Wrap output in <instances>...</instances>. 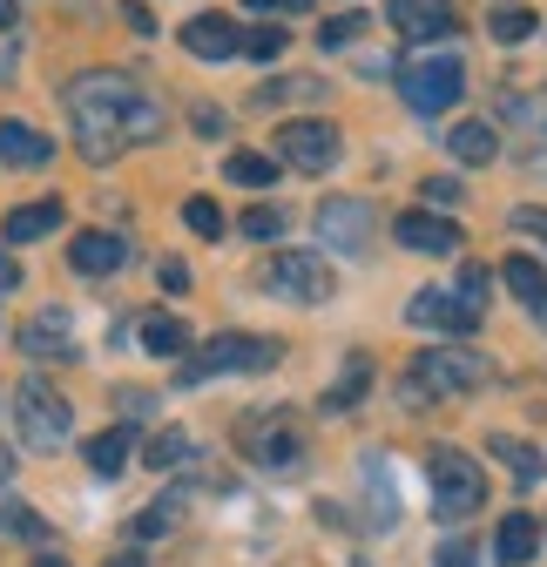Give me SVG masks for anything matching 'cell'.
<instances>
[{
  "instance_id": "1",
  "label": "cell",
  "mask_w": 547,
  "mask_h": 567,
  "mask_svg": "<svg viewBox=\"0 0 547 567\" xmlns=\"http://www.w3.org/2000/svg\"><path fill=\"white\" fill-rule=\"evenodd\" d=\"M61 102H68V122H75L82 163H115L122 150L156 142L169 128L163 102L149 89H135L128 75H115V68H89V75H75L61 89Z\"/></svg>"
},
{
  "instance_id": "2",
  "label": "cell",
  "mask_w": 547,
  "mask_h": 567,
  "mask_svg": "<svg viewBox=\"0 0 547 567\" xmlns=\"http://www.w3.org/2000/svg\"><path fill=\"white\" fill-rule=\"evenodd\" d=\"M487 379H494L487 351H473V344H433V351H420V359L405 365L399 399L405 405H440V399H460V392H481Z\"/></svg>"
},
{
  "instance_id": "3",
  "label": "cell",
  "mask_w": 547,
  "mask_h": 567,
  "mask_svg": "<svg viewBox=\"0 0 547 567\" xmlns=\"http://www.w3.org/2000/svg\"><path fill=\"white\" fill-rule=\"evenodd\" d=\"M399 95H405V109H413V115H446V109L466 95V61H460L453 48L413 54V61L399 68Z\"/></svg>"
},
{
  "instance_id": "4",
  "label": "cell",
  "mask_w": 547,
  "mask_h": 567,
  "mask_svg": "<svg viewBox=\"0 0 547 567\" xmlns=\"http://www.w3.org/2000/svg\"><path fill=\"white\" fill-rule=\"evenodd\" d=\"M426 480H433V514L446 527H460V520H473L487 507V473L473 466L460 446H433L426 453Z\"/></svg>"
},
{
  "instance_id": "5",
  "label": "cell",
  "mask_w": 547,
  "mask_h": 567,
  "mask_svg": "<svg viewBox=\"0 0 547 567\" xmlns=\"http://www.w3.org/2000/svg\"><path fill=\"white\" fill-rule=\"evenodd\" d=\"M237 440H244L250 466H264V473H291V466H305V433H298V412H291V405H264V412H250V419L237 425Z\"/></svg>"
},
{
  "instance_id": "6",
  "label": "cell",
  "mask_w": 547,
  "mask_h": 567,
  "mask_svg": "<svg viewBox=\"0 0 547 567\" xmlns=\"http://www.w3.org/2000/svg\"><path fill=\"white\" fill-rule=\"evenodd\" d=\"M285 359L278 338H257V331H224L196 351V359L183 365V385H203V379H224V372H270Z\"/></svg>"
},
{
  "instance_id": "7",
  "label": "cell",
  "mask_w": 547,
  "mask_h": 567,
  "mask_svg": "<svg viewBox=\"0 0 547 567\" xmlns=\"http://www.w3.org/2000/svg\"><path fill=\"white\" fill-rule=\"evenodd\" d=\"M14 433L34 453H54V446H68V433H75V412H68V399L48 379H21L14 385Z\"/></svg>"
},
{
  "instance_id": "8",
  "label": "cell",
  "mask_w": 547,
  "mask_h": 567,
  "mask_svg": "<svg viewBox=\"0 0 547 567\" xmlns=\"http://www.w3.org/2000/svg\"><path fill=\"white\" fill-rule=\"evenodd\" d=\"M264 291H278L285 305H331L338 298V270L318 250H270Z\"/></svg>"
},
{
  "instance_id": "9",
  "label": "cell",
  "mask_w": 547,
  "mask_h": 567,
  "mask_svg": "<svg viewBox=\"0 0 547 567\" xmlns=\"http://www.w3.org/2000/svg\"><path fill=\"white\" fill-rule=\"evenodd\" d=\"M372 230H379V217H372L365 196H324L318 203V244L324 250L359 257V250H372Z\"/></svg>"
},
{
  "instance_id": "10",
  "label": "cell",
  "mask_w": 547,
  "mask_h": 567,
  "mask_svg": "<svg viewBox=\"0 0 547 567\" xmlns=\"http://www.w3.org/2000/svg\"><path fill=\"white\" fill-rule=\"evenodd\" d=\"M338 156H345V135H338L331 122H285V128H278V163H285V169L324 176Z\"/></svg>"
},
{
  "instance_id": "11",
  "label": "cell",
  "mask_w": 547,
  "mask_h": 567,
  "mask_svg": "<svg viewBox=\"0 0 547 567\" xmlns=\"http://www.w3.org/2000/svg\"><path fill=\"white\" fill-rule=\"evenodd\" d=\"M14 344L28 351L34 365H68V359H75V318H68V305H41V311L14 331Z\"/></svg>"
},
{
  "instance_id": "12",
  "label": "cell",
  "mask_w": 547,
  "mask_h": 567,
  "mask_svg": "<svg viewBox=\"0 0 547 567\" xmlns=\"http://www.w3.org/2000/svg\"><path fill=\"white\" fill-rule=\"evenodd\" d=\"M392 230H399V244L413 257H460L466 250V230L453 217H440V209H405Z\"/></svg>"
},
{
  "instance_id": "13",
  "label": "cell",
  "mask_w": 547,
  "mask_h": 567,
  "mask_svg": "<svg viewBox=\"0 0 547 567\" xmlns=\"http://www.w3.org/2000/svg\"><path fill=\"white\" fill-rule=\"evenodd\" d=\"M385 21H392L405 41H426V48L460 34V21H453L446 0H385Z\"/></svg>"
},
{
  "instance_id": "14",
  "label": "cell",
  "mask_w": 547,
  "mask_h": 567,
  "mask_svg": "<svg viewBox=\"0 0 547 567\" xmlns=\"http://www.w3.org/2000/svg\"><path fill=\"white\" fill-rule=\"evenodd\" d=\"M405 324H420V331H453V338H466L473 324H481V311H473V305H460L453 291H440V284H433V291H413V298H405Z\"/></svg>"
},
{
  "instance_id": "15",
  "label": "cell",
  "mask_w": 547,
  "mask_h": 567,
  "mask_svg": "<svg viewBox=\"0 0 547 567\" xmlns=\"http://www.w3.org/2000/svg\"><path fill=\"white\" fill-rule=\"evenodd\" d=\"M494 115L514 128L520 150H540V142H547V89H500Z\"/></svg>"
},
{
  "instance_id": "16",
  "label": "cell",
  "mask_w": 547,
  "mask_h": 567,
  "mask_svg": "<svg viewBox=\"0 0 547 567\" xmlns=\"http://www.w3.org/2000/svg\"><path fill=\"white\" fill-rule=\"evenodd\" d=\"M183 48L196 61H230V54H244V28L230 14H196V21H183Z\"/></svg>"
},
{
  "instance_id": "17",
  "label": "cell",
  "mask_w": 547,
  "mask_h": 567,
  "mask_svg": "<svg viewBox=\"0 0 547 567\" xmlns=\"http://www.w3.org/2000/svg\"><path fill=\"white\" fill-rule=\"evenodd\" d=\"M68 264H75L82 277H115L128 264V244L115 230H82L75 244H68Z\"/></svg>"
},
{
  "instance_id": "18",
  "label": "cell",
  "mask_w": 547,
  "mask_h": 567,
  "mask_svg": "<svg viewBox=\"0 0 547 567\" xmlns=\"http://www.w3.org/2000/svg\"><path fill=\"white\" fill-rule=\"evenodd\" d=\"M500 284L514 291V305H520L527 318H540V324H547V270H540V264H534L527 250H514V257H507Z\"/></svg>"
},
{
  "instance_id": "19",
  "label": "cell",
  "mask_w": 547,
  "mask_h": 567,
  "mask_svg": "<svg viewBox=\"0 0 547 567\" xmlns=\"http://www.w3.org/2000/svg\"><path fill=\"white\" fill-rule=\"evenodd\" d=\"M446 156L466 163V169L500 163V135H494V122H453V128H446Z\"/></svg>"
},
{
  "instance_id": "20",
  "label": "cell",
  "mask_w": 547,
  "mask_h": 567,
  "mask_svg": "<svg viewBox=\"0 0 547 567\" xmlns=\"http://www.w3.org/2000/svg\"><path fill=\"white\" fill-rule=\"evenodd\" d=\"M54 156V142L41 135V128H28V122H0V163L8 169H41Z\"/></svg>"
},
{
  "instance_id": "21",
  "label": "cell",
  "mask_w": 547,
  "mask_h": 567,
  "mask_svg": "<svg viewBox=\"0 0 547 567\" xmlns=\"http://www.w3.org/2000/svg\"><path fill=\"white\" fill-rule=\"evenodd\" d=\"M534 554H540V520L534 514H507L500 534H494V560L500 567H527Z\"/></svg>"
},
{
  "instance_id": "22",
  "label": "cell",
  "mask_w": 547,
  "mask_h": 567,
  "mask_svg": "<svg viewBox=\"0 0 547 567\" xmlns=\"http://www.w3.org/2000/svg\"><path fill=\"white\" fill-rule=\"evenodd\" d=\"M48 230H61V196L21 203V209H8V224H0V237H8V244H34V237H48Z\"/></svg>"
},
{
  "instance_id": "23",
  "label": "cell",
  "mask_w": 547,
  "mask_h": 567,
  "mask_svg": "<svg viewBox=\"0 0 547 567\" xmlns=\"http://www.w3.org/2000/svg\"><path fill=\"white\" fill-rule=\"evenodd\" d=\"M487 34H494L500 48H520V41H534V34H540V14L527 8V0H500V8L487 14Z\"/></svg>"
},
{
  "instance_id": "24",
  "label": "cell",
  "mask_w": 547,
  "mask_h": 567,
  "mask_svg": "<svg viewBox=\"0 0 547 567\" xmlns=\"http://www.w3.org/2000/svg\"><path fill=\"white\" fill-rule=\"evenodd\" d=\"M487 453H494V460H500V466L514 473V486H520V493H527V486H534V480L547 473V460H540V453H534L527 440H507V433H494V440H487Z\"/></svg>"
},
{
  "instance_id": "25",
  "label": "cell",
  "mask_w": 547,
  "mask_h": 567,
  "mask_svg": "<svg viewBox=\"0 0 547 567\" xmlns=\"http://www.w3.org/2000/svg\"><path fill=\"white\" fill-rule=\"evenodd\" d=\"M143 351H156V359H183V351H189V324L169 318V311H149L143 318Z\"/></svg>"
},
{
  "instance_id": "26",
  "label": "cell",
  "mask_w": 547,
  "mask_h": 567,
  "mask_svg": "<svg viewBox=\"0 0 547 567\" xmlns=\"http://www.w3.org/2000/svg\"><path fill=\"white\" fill-rule=\"evenodd\" d=\"M128 453H135V433H128V425H109V433L89 440V466H95L102 480H115V473L128 466Z\"/></svg>"
},
{
  "instance_id": "27",
  "label": "cell",
  "mask_w": 547,
  "mask_h": 567,
  "mask_svg": "<svg viewBox=\"0 0 547 567\" xmlns=\"http://www.w3.org/2000/svg\"><path fill=\"white\" fill-rule=\"evenodd\" d=\"M365 385H372V359H365V351H352L345 372H338V385L324 392V412H352V405L365 399Z\"/></svg>"
},
{
  "instance_id": "28",
  "label": "cell",
  "mask_w": 547,
  "mask_h": 567,
  "mask_svg": "<svg viewBox=\"0 0 547 567\" xmlns=\"http://www.w3.org/2000/svg\"><path fill=\"white\" fill-rule=\"evenodd\" d=\"M278 156H257V150H237L230 163H224V176L237 183V189H270V183H278Z\"/></svg>"
},
{
  "instance_id": "29",
  "label": "cell",
  "mask_w": 547,
  "mask_h": 567,
  "mask_svg": "<svg viewBox=\"0 0 547 567\" xmlns=\"http://www.w3.org/2000/svg\"><path fill=\"white\" fill-rule=\"evenodd\" d=\"M331 89L318 75H291V82H264L257 89V109H285V102H324Z\"/></svg>"
},
{
  "instance_id": "30",
  "label": "cell",
  "mask_w": 547,
  "mask_h": 567,
  "mask_svg": "<svg viewBox=\"0 0 547 567\" xmlns=\"http://www.w3.org/2000/svg\"><path fill=\"white\" fill-rule=\"evenodd\" d=\"M196 453V440L189 433H176V425H169V433H156L149 446H143V466H156V473H169V466H183Z\"/></svg>"
},
{
  "instance_id": "31",
  "label": "cell",
  "mask_w": 547,
  "mask_h": 567,
  "mask_svg": "<svg viewBox=\"0 0 547 567\" xmlns=\"http://www.w3.org/2000/svg\"><path fill=\"white\" fill-rule=\"evenodd\" d=\"M285 224H291V217H285L278 203H257V209H244V237H250V244H270V237H285Z\"/></svg>"
},
{
  "instance_id": "32",
  "label": "cell",
  "mask_w": 547,
  "mask_h": 567,
  "mask_svg": "<svg viewBox=\"0 0 547 567\" xmlns=\"http://www.w3.org/2000/svg\"><path fill=\"white\" fill-rule=\"evenodd\" d=\"M176 514H183V501H156V507H143V514L128 520V534H135V540H156V534L176 527Z\"/></svg>"
},
{
  "instance_id": "33",
  "label": "cell",
  "mask_w": 547,
  "mask_h": 567,
  "mask_svg": "<svg viewBox=\"0 0 547 567\" xmlns=\"http://www.w3.org/2000/svg\"><path fill=\"white\" fill-rule=\"evenodd\" d=\"M183 224H189L196 237H224V209H217L210 196H189V203H183Z\"/></svg>"
},
{
  "instance_id": "34",
  "label": "cell",
  "mask_w": 547,
  "mask_h": 567,
  "mask_svg": "<svg viewBox=\"0 0 547 567\" xmlns=\"http://www.w3.org/2000/svg\"><path fill=\"white\" fill-rule=\"evenodd\" d=\"M365 34V14H331L324 28H318V48H352Z\"/></svg>"
},
{
  "instance_id": "35",
  "label": "cell",
  "mask_w": 547,
  "mask_h": 567,
  "mask_svg": "<svg viewBox=\"0 0 547 567\" xmlns=\"http://www.w3.org/2000/svg\"><path fill=\"white\" fill-rule=\"evenodd\" d=\"M453 298L473 305V311H487V270H481V264H466V270L453 277Z\"/></svg>"
},
{
  "instance_id": "36",
  "label": "cell",
  "mask_w": 547,
  "mask_h": 567,
  "mask_svg": "<svg viewBox=\"0 0 547 567\" xmlns=\"http://www.w3.org/2000/svg\"><path fill=\"white\" fill-rule=\"evenodd\" d=\"M285 41H291V34H285L278 21H270V28H250V34H244V54H257V61H278V54H285Z\"/></svg>"
},
{
  "instance_id": "37",
  "label": "cell",
  "mask_w": 547,
  "mask_h": 567,
  "mask_svg": "<svg viewBox=\"0 0 547 567\" xmlns=\"http://www.w3.org/2000/svg\"><path fill=\"white\" fill-rule=\"evenodd\" d=\"M0 527L21 534V540H48V520H41L34 507H0Z\"/></svg>"
},
{
  "instance_id": "38",
  "label": "cell",
  "mask_w": 547,
  "mask_h": 567,
  "mask_svg": "<svg viewBox=\"0 0 547 567\" xmlns=\"http://www.w3.org/2000/svg\"><path fill=\"white\" fill-rule=\"evenodd\" d=\"M433 567H481V547H473V534H453V540H440Z\"/></svg>"
},
{
  "instance_id": "39",
  "label": "cell",
  "mask_w": 547,
  "mask_h": 567,
  "mask_svg": "<svg viewBox=\"0 0 547 567\" xmlns=\"http://www.w3.org/2000/svg\"><path fill=\"white\" fill-rule=\"evenodd\" d=\"M420 196H426V203H433V209H440V217H446V209H453V203H460V196H466V189H460V183H453V176H426V183H420Z\"/></svg>"
},
{
  "instance_id": "40",
  "label": "cell",
  "mask_w": 547,
  "mask_h": 567,
  "mask_svg": "<svg viewBox=\"0 0 547 567\" xmlns=\"http://www.w3.org/2000/svg\"><path fill=\"white\" fill-rule=\"evenodd\" d=\"M507 224H514V237H540V244H547V209H540V203H520Z\"/></svg>"
},
{
  "instance_id": "41",
  "label": "cell",
  "mask_w": 547,
  "mask_h": 567,
  "mask_svg": "<svg viewBox=\"0 0 547 567\" xmlns=\"http://www.w3.org/2000/svg\"><path fill=\"white\" fill-rule=\"evenodd\" d=\"M122 14H128V28H135V34H156V14L143 8V0H128V8H122Z\"/></svg>"
},
{
  "instance_id": "42",
  "label": "cell",
  "mask_w": 547,
  "mask_h": 567,
  "mask_svg": "<svg viewBox=\"0 0 547 567\" xmlns=\"http://www.w3.org/2000/svg\"><path fill=\"white\" fill-rule=\"evenodd\" d=\"M520 169H527V176H540V183H547V142H540V150H520Z\"/></svg>"
},
{
  "instance_id": "43",
  "label": "cell",
  "mask_w": 547,
  "mask_h": 567,
  "mask_svg": "<svg viewBox=\"0 0 547 567\" xmlns=\"http://www.w3.org/2000/svg\"><path fill=\"white\" fill-rule=\"evenodd\" d=\"M21 284V264H14V250H0V291H14Z\"/></svg>"
},
{
  "instance_id": "44",
  "label": "cell",
  "mask_w": 547,
  "mask_h": 567,
  "mask_svg": "<svg viewBox=\"0 0 547 567\" xmlns=\"http://www.w3.org/2000/svg\"><path fill=\"white\" fill-rule=\"evenodd\" d=\"M244 8H257V14H291V8H305V0H244Z\"/></svg>"
},
{
  "instance_id": "45",
  "label": "cell",
  "mask_w": 547,
  "mask_h": 567,
  "mask_svg": "<svg viewBox=\"0 0 547 567\" xmlns=\"http://www.w3.org/2000/svg\"><path fill=\"white\" fill-rule=\"evenodd\" d=\"M163 291H189V270L183 264H163Z\"/></svg>"
},
{
  "instance_id": "46",
  "label": "cell",
  "mask_w": 547,
  "mask_h": 567,
  "mask_svg": "<svg viewBox=\"0 0 547 567\" xmlns=\"http://www.w3.org/2000/svg\"><path fill=\"white\" fill-rule=\"evenodd\" d=\"M14 21H21V0H0V34H8Z\"/></svg>"
},
{
  "instance_id": "47",
  "label": "cell",
  "mask_w": 547,
  "mask_h": 567,
  "mask_svg": "<svg viewBox=\"0 0 547 567\" xmlns=\"http://www.w3.org/2000/svg\"><path fill=\"white\" fill-rule=\"evenodd\" d=\"M8 473H14V453H8V446H0V480H8Z\"/></svg>"
},
{
  "instance_id": "48",
  "label": "cell",
  "mask_w": 547,
  "mask_h": 567,
  "mask_svg": "<svg viewBox=\"0 0 547 567\" xmlns=\"http://www.w3.org/2000/svg\"><path fill=\"white\" fill-rule=\"evenodd\" d=\"M109 567H143V560H135V554H115V560H109Z\"/></svg>"
},
{
  "instance_id": "49",
  "label": "cell",
  "mask_w": 547,
  "mask_h": 567,
  "mask_svg": "<svg viewBox=\"0 0 547 567\" xmlns=\"http://www.w3.org/2000/svg\"><path fill=\"white\" fill-rule=\"evenodd\" d=\"M34 567H68V560H54V554H41V560H34Z\"/></svg>"
},
{
  "instance_id": "50",
  "label": "cell",
  "mask_w": 547,
  "mask_h": 567,
  "mask_svg": "<svg viewBox=\"0 0 547 567\" xmlns=\"http://www.w3.org/2000/svg\"><path fill=\"white\" fill-rule=\"evenodd\" d=\"M540 534H547V527H540Z\"/></svg>"
}]
</instances>
